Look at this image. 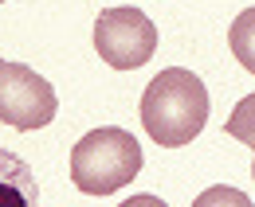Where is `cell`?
Returning <instances> with one entry per match:
<instances>
[{
	"label": "cell",
	"instance_id": "8",
	"mask_svg": "<svg viewBox=\"0 0 255 207\" xmlns=\"http://www.w3.org/2000/svg\"><path fill=\"white\" fill-rule=\"evenodd\" d=\"M192 207H252V200L240 192V188H228V184H216V188H204Z\"/></svg>",
	"mask_w": 255,
	"mask_h": 207
},
{
	"label": "cell",
	"instance_id": "6",
	"mask_svg": "<svg viewBox=\"0 0 255 207\" xmlns=\"http://www.w3.org/2000/svg\"><path fill=\"white\" fill-rule=\"evenodd\" d=\"M228 47H232V55L240 59V67L255 74V8L240 12V16L232 20V31H228Z\"/></svg>",
	"mask_w": 255,
	"mask_h": 207
},
{
	"label": "cell",
	"instance_id": "10",
	"mask_svg": "<svg viewBox=\"0 0 255 207\" xmlns=\"http://www.w3.org/2000/svg\"><path fill=\"white\" fill-rule=\"evenodd\" d=\"M252 176H255V164H252Z\"/></svg>",
	"mask_w": 255,
	"mask_h": 207
},
{
	"label": "cell",
	"instance_id": "2",
	"mask_svg": "<svg viewBox=\"0 0 255 207\" xmlns=\"http://www.w3.org/2000/svg\"><path fill=\"white\" fill-rule=\"evenodd\" d=\"M141 172V145L118 125H102L71 148V180L87 196H110Z\"/></svg>",
	"mask_w": 255,
	"mask_h": 207
},
{
	"label": "cell",
	"instance_id": "9",
	"mask_svg": "<svg viewBox=\"0 0 255 207\" xmlns=\"http://www.w3.org/2000/svg\"><path fill=\"white\" fill-rule=\"evenodd\" d=\"M118 207H169V204L157 200V196H129L126 204H118Z\"/></svg>",
	"mask_w": 255,
	"mask_h": 207
},
{
	"label": "cell",
	"instance_id": "7",
	"mask_svg": "<svg viewBox=\"0 0 255 207\" xmlns=\"http://www.w3.org/2000/svg\"><path fill=\"white\" fill-rule=\"evenodd\" d=\"M224 129H228V137L244 141V145L255 152V94H248V98L236 102V110H232V118H228Z\"/></svg>",
	"mask_w": 255,
	"mask_h": 207
},
{
	"label": "cell",
	"instance_id": "5",
	"mask_svg": "<svg viewBox=\"0 0 255 207\" xmlns=\"http://www.w3.org/2000/svg\"><path fill=\"white\" fill-rule=\"evenodd\" d=\"M0 207H39V184L32 164L0 148Z\"/></svg>",
	"mask_w": 255,
	"mask_h": 207
},
{
	"label": "cell",
	"instance_id": "1",
	"mask_svg": "<svg viewBox=\"0 0 255 207\" xmlns=\"http://www.w3.org/2000/svg\"><path fill=\"white\" fill-rule=\"evenodd\" d=\"M208 110L212 102H208L204 82L181 67H169L157 78H149L141 94V125L165 148H181L196 141L200 129L208 125Z\"/></svg>",
	"mask_w": 255,
	"mask_h": 207
},
{
	"label": "cell",
	"instance_id": "3",
	"mask_svg": "<svg viewBox=\"0 0 255 207\" xmlns=\"http://www.w3.org/2000/svg\"><path fill=\"white\" fill-rule=\"evenodd\" d=\"M95 51L114 70H137L157 51V24L141 8H106L95 20Z\"/></svg>",
	"mask_w": 255,
	"mask_h": 207
},
{
	"label": "cell",
	"instance_id": "11",
	"mask_svg": "<svg viewBox=\"0 0 255 207\" xmlns=\"http://www.w3.org/2000/svg\"><path fill=\"white\" fill-rule=\"evenodd\" d=\"M0 4H4V0H0Z\"/></svg>",
	"mask_w": 255,
	"mask_h": 207
},
{
	"label": "cell",
	"instance_id": "4",
	"mask_svg": "<svg viewBox=\"0 0 255 207\" xmlns=\"http://www.w3.org/2000/svg\"><path fill=\"white\" fill-rule=\"evenodd\" d=\"M59 98L43 74L12 59H0V121L12 129H43L55 121Z\"/></svg>",
	"mask_w": 255,
	"mask_h": 207
}]
</instances>
